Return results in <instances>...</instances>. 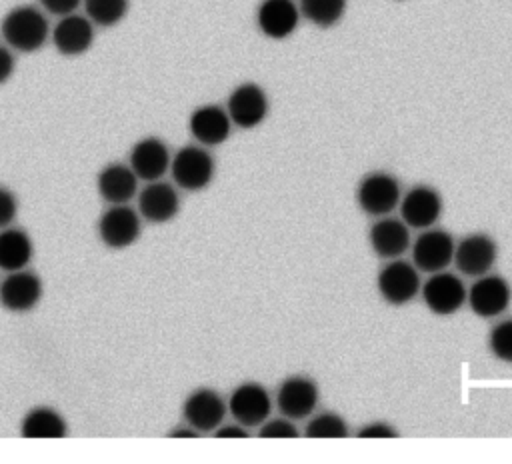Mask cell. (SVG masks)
Returning a JSON list of instances; mask_svg holds the SVG:
<instances>
[{"instance_id": "29", "label": "cell", "mask_w": 512, "mask_h": 464, "mask_svg": "<svg viewBox=\"0 0 512 464\" xmlns=\"http://www.w3.org/2000/svg\"><path fill=\"white\" fill-rule=\"evenodd\" d=\"M260 438H298L296 426L290 422V418H274L268 420L260 430Z\"/></svg>"}, {"instance_id": "13", "label": "cell", "mask_w": 512, "mask_h": 464, "mask_svg": "<svg viewBox=\"0 0 512 464\" xmlns=\"http://www.w3.org/2000/svg\"><path fill=\"white\" fill-rule=\"evenodd\" d=\"M228 410L238 424L250 428L264 424V420L270 416L272 402L264 386L256 382H244L230 394Z\"/></svg>"}, {"instance_id": "19", "label": "cell", "mask_w": 512, "mask_h": 464, "mask_svg": "<svg viewBox=\"0 0 512 464\" xmlns=\"http://www.w3.org/2000/svg\"><path fill=\"white\" fill-rule=\"evenodd\" d=\"M400 214L408 228H430L442 214V196L432 186L418 184L400 200Z\"/></svg>"}, {"instance_id": "14", "label": "cell", "mask_w": 512, "mask_h": 464, "mask_svg": "<svg viewBox=\"0 0 512 464\" xmlns=\"http://www.w3.org/2000/svg\"><path fill=\"white\" fill-rule=\"evenodd\" d=\"M454 238L446 230H426L412 246V260L418 270L440 272L454 258Z\"/></svg>"}, {"instance_id": "28", "label": "cell", "mask_w": 512, "mask_h": 464, "mask_svg": "<svg viewBox=\"0 0 512 464\" xmlns=\"http://www.w3.org/2000/svg\"><path fill=\"white\" fill-rule=\"evenodd\" d=\"M488 346L490 352L502 360V362H512V318L498 322L488 336Z\"/></svg>"}, {"instance_id": "2", "label": "cell", "mask_w": 512, "mask_h": 464, "mask_svg": "<svg viewBox=\"0 0 512 464\" xmlns=\"http://www.w3.org/2000/svg\"><path fill=\"white\" fill-rule=\"evenodd\" d=\"M98 238L110 250H124L138 242L142 216L128 204H110L98 218Z\"/></svg>"}, {"instance_id": "21", "label": "cell", "mask_w": 512, "mask_h": 464, "mask_svg": "<svg viewBox=\"0 0 512 464\" xmlns=\"http://www.w3.org/2000/svg\"><path fill=\"white\" fill-rule=\"evenodd\" d=\"M96 190L108 204H128L138 194V176L128 164H106L96 176Z\"/></svg>"}, {"instance_id": "25", "label": "cell", "mask_w": 512, "mask_h": 464, "mask_svg": "<svg viewBox=\"0 0 512 464\" xmlns=\"http://www.w3.org/2000/svg\"><path fill=\"white\" fill-rule=\"evenodd\" d=\"M300 16L318 28L338 24L346 12V0H298Z\"/></svg>"}, {"instance_id": "33", "label": "cell", "mask_w": 512, "mask_h": 464, "mask_svg": "<svg viewBox=\"0 0 512 464\" xmlns=\"http://www.w3.org/2000/svg\"><path fill=\"white\" fill-rule=\"evenodd\" d=\"M16 70V58L10 46L0 44V84L8 82Z\"/></svg>"}, {"instance_id": "11", "label": "cell", "mask_w": 512, "mask_h": 464, "mask_svg": "<svg viewBox=\"0 0 512 464\" xmlns=\"http://www.w3.org/2000/svg\"><path fill=\"white\" fill-rule=\"evenodd\" d=\"M424 304L438 316H450L462 308L466 300V288L456 274L434 272L422 286Z\"/></svg>"}, {"instance_id": "10", "label": "cell", "mask_w": 512, "mask_h": 464, "mask_svg": "<svg viewBox=\"0 0 512 464\" xmlns=\"http://www.w3.org/2000/svg\"><path fill=\"white\" fill-rule=\"evenodd\" d=\"M170 150L158 136H146L134 142L128 154V166L138 176V180L154 182L160 180L170 170Z\"/></svg>"}, {"instance_id": "15", "label": "cell", "mask_w": 512, "mask_h": 464, "mask_svg": "<svg viewBox=\"0 0 512 464\" xmlns=\"http://www.w3.org/2000/svg\"><path fill=\"white\" fill-rule=\"evenodd\" d=\"M498 256L496 242L486 234H470L462 238L454 248L452 262L466 276H482L494 266Z\"/></svg>"}, {"instance_id": "18", "label": "cell", "mask_w": 512, "mask_h": 464, "mask_svg": "<svg viewBox=\"0 0 512 464\" xmlns=\"http://www.w3.org/2000/svg\"><path fill=\"white\" fill-rule=\"evenodd\" d=\"M300 22V10L294 0H262L256 10L258 30L272 40H284L294 34Z\"/></svg>"}, {"instance_id": "6", "label": "cell", "mask_w": 512, "mask_h": 464, "mask_svg": "<svg viewBox=\"0 0 512 464\" xmlns=\"http://www.w3.org/2000/svg\"><path fill=\"white\" fill-rule=\"evenodd\" d=\"M94 38H96L94 24L86 14H78V12L60 16L56 26L50 30V40L54 48L58 50V54L66 58L86 54L92 48Z\"/></svg>"}, {"instance_id": "26", "label": "cell", "mask_w": 512, "mask_h": 464, "mask_svg": "<svg viewBox=\"0 0 512 464\" xmlns=\"http://www.w3.org/2000/svg\"><path fill=\"white\" fill-rule=\"evenodd\" d=\"M82 6L94 26L112 28L126 18L130 0H84Z\"/></svg>"}, {"instance_id": "32", "label": "cell", "mask_w": 512, "mask_h": 464, "mask_svg": "<svg viewBox=\"0 0 512 464\" xmlns=\"http://www.w3.org/2000/svg\"><path fill=\"white\" fill-rule=\"evenodd\" d=\"M398 432L386 422H370L358 430V438H396Z\"/></svg>"}, {"instance_id": "24", "label": "cell", "mask_w": 512, "mask_h": 464, "mask_svg": "<svg viewBox=\"0 0 512 464\" xmlns=\"http://www.w3.org/2000/svg\"><path fill=\"white\" fill-rule=\"evenodd\" d=\"M34 258V242L22 228L0 230V268L6 272L28 268Z\"/></svg>"}, {"instance_id": "4", "label": "cell", "mask_w": 512, "mask_h": 464, "mask_svg": "<svg viewBox=\"0 0 512 464\" xmlns=\"http://www.w3.org/2000/svg\"><path fill=\"white\" fill-rule=\"evenodd\" d=\"M356 200L366 214L386 216L400 202V184L388 172H370L360 180Z\"/></svg>"}, {"instance_id": "9", "label": "cell", "mask_w": 512, "mask_h": 464, "mask_svg": "<svg viewBox=\"0 0 512 464\" xmlns=\"http://www.w3.org/2000/svg\"><path fill=\"white\" fill-rule=\"evenodd\" d=\"M226 410L228 406L224 404L220 394L210 388H196L186 396L182 404V416L186 424L200 434L216 430L222 424Z\"/></svg>"}, {"instance_id": "1", "label": "cell", "mask_w": 512, "mask_h": 464, "mask_svg": "<svg viewBox=\"0 0 512 464\" xmlns=\"http://www.w3.org/2000/svg\"><path fill=\"white\" fill-rule=\"evenodd\" d=\"M50 30L44 10L32 4L10 8L0 22V34L6 46L22 54H32L44 48L50 38Z\"/></svg>"}, {"instance_id": "17", "label": "cell", "mask_w": 512, "mask_h": 464, "mask_svg": "<svg viewBox=\"0 0 512 464\" xmlns=\"http://www.w3.org/2000/svg\"><path fill=\"white\" fill-rule=\"evenodd\" d=\"M138 212L146 222L152 224L170 222L180 212V196L168 182H148L138 192Z\"/></svg>"}, {"instance_id": "23", "label": "cell", "mask_w": 512, "mask_h": 464, "mask_svg": "<svg viewBox=\"0 0 512 464\" xmlns=\"http://www.w3.org/2000/svg\"><path fill=\"white\" fill-rule=\"evenodd\" d=\"M20 434L32 440H60L68 434V424L58 410L50 406H34L24 414Z\"/></svg>"}, {"instance_id": "16", "label": "cell", "mask_w": 512, "mask_h": 464, "mask_svg": "<svg viewBox=\"0 0 512 464\" xmlns=\"http://www.w3.org/2000/svg\"><path fill=\"white\" fill-rule=\"evenodd\" d=\"M278 410L290 420L310 416L318 404V386L306 376H288L276 392Z\"/></svg>"}, {"instance_id": "30", "label": "cell", "mask_w": 512, "mask_h": 464, "mask_svg": "<svg viewBox=\"0 0 512 464\" xmlns=\"http://www.w3.org/2000/svg\"><path fill=\"white\" fill-rule=\"evenodd\" d=\"M18 214V198L16 194L0 184V230L10 226Z\"/></svg>"}, {"instance_id": "7", "label": "cell", "mask_w": 512, "mask_h": 464, "mask_svg": "<svg viewBox=\"0 0 512 464\" xmlns=\"http://www.w3.org/2000/svg\"><path fill=\"white\" fill-rule=\"evenodd\" d=\"M226 112L234 126L244 130L256 128L268 116V96L254 82L238 84L228 96Z\"/></svg>"}, {"instance_id": "8", "label": "cell", "mask_w": 512, "mask_h": 464, "mask_svg": "<svg viewBox=\"0 0 512 464\" xmlns=\"http://www.w3.org/2000/svg\"><path fill=\"white\" fill-rule=\"evenodd\" d=\"M380 296L394 306L410 302L420 290V274L414 264L406 260H392L386 264L376 278Z\"/></svg>"}, {"instance_id": "27", "label": "cell", "mask_w": 512, "mask_h": 464, "mask_svg": "<svg viewBox=\"0 0 512 464\" xmlns=\"http://www.w3.org/2000/svg\"><path fill=\"white\" fill-rule=\"evenodd\" d=\"M306 436L308 438H346L348 424L336 412H320L308 420Z\"/></svg>"}, {"instance_id": "34", "label": "cell", "mask_w": 512, "mask_h": 464, "mask_svg": "<svg viewBox=\"0 0 512 464\" xmlns=\"http://www.w3.org/2000/svg\"><path fill=\"white\" fill-rule=\"evenodd\" d=\"M214 434L218 438H248V430L242 424H226V426H218L214 430Z\"/></svg>"}, {"instance_id": "12", "label": "cell", "mask_w": 512, "mask_h": 464, "mask_svg": "<svg viewBox=\"0 0 512 464\" xmlns=\"http://www.w3.org/2000/svg\"><path fill=\"white\" fill-rule=\"evenodd\" d=\"M512 298V290L502 276L482 274L466 292V300L480 318H494L502 314Z\"/></svg>"}, {"instance_id": "35", "label": "cell", "mask_w": 512, "mask_h": 464, "mask_svg": "<svg viewBox=\"0 0 512 464\" xmlns=\"http://www.w3.org/2000/svg\"><path fill=\"white\" fill-rule=\"evenodd\" d=\"M198 434H200V432H196L192 426H188V428H176V430L170 432L172 438H194V436H198Z\"/></svg>"}, {"instance_id": "5", "label": "cell", "mask_w": 512, "mask_h": 464, "mask_svg": "<svg viewBox=\"0 0 512 464\" xmlns=\"http://www.w3.org/2000/svg\"><path fill=\"white\" fill-rule=\"evenodd\" d=\"M42 280L36 272L22 268L8 272V276L0 282V304L14 314L30 312L42 300Z\"/></svg>"}, {"instance_id": "22", "label": "cell", "mask_w": 512, "mask_h": 464, "mask_svg": "<svg viewBox=\"0 0 512 464\" xmlns=\"http://www.w3.org/2000/svg\"><path fill=\"white\" fill-rule=\"evenodd\" d=\"M370 246L382 258H396L410 246L408 224L400 218H380L370 228Z\"/></svg>"}, {"instance_id": "31", "label": "cell", "mask_w": 512, "mask_h": 464, "mask_svg": "<svg viewBox=\"0 0 512 464\" xmlns=\"http://www.w3.org/2000/svg\"><path fill=\"white\" fill-rule=\"evenodd\" d=\"M42 10L48 12V14H54V16H66V14H72L78 10V6L84 2V0H38Z\"/></svg>"}, {"instance_id": "3", "label": "cell", "mask_w": 512, "mask_h": 464, "mask_svg": "<svg viewBox=\"0 0 512 464\" xmlns=\"http://www.w3.org/2000/svg\"><path fill=\"white\" fill-rule=\"evenodd\" d=\"M170 172L182 190H204L216 172L212 154L202 146H184L170 160Z\"/></svg>"}, {"instance_id": "20", "label": "cell", "mask_w": 512, "mask_h": 464, "mask_svg": "<svg viewBox=\"0 0 512 464\" xmlns=\"http://www.w3.org/2000/svg\"><path fill=\"white\" fill-rule=\"evenodd\" d=\"M188 130L202 146H218L230 136L232 120L224 108L202 104L190 114Z\"/></svg>"}]
</instances>
